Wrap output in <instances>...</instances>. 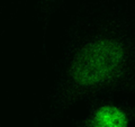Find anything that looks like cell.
<instances>
[{
	"label": "cell",
	"instance_id": "obj_1",
	"mask_svg": "<svg viewBox=\"0 0 135 127\" xmlns=\"http://www.w3.org/2000/svg\"><path fill=\"white\" fill-rule=\"evenodd\" d=\"M124 57L125 50L122 43L110 38L97 40L84 45L77 53L70 66V75L78 86H97L117 73Z\"/></svg>",
	"mask_w": 135,
	"mask_h": 127
},
{
	"label": "cell",
	"instance_id": "obj_2",
	"mask_svg": "<svg viewBox=\"0 0 135 127\" xmlns=\"http://www.w3.org/2000/svg\"><path fill=\"white\" fill-rule=\"evenodd\" d=\"M129 117L115 106H103L82 123L81 127H128Z\"/></svg>",
	"mask_w": 135,
	"mask_h": 127
}]
</instances>
